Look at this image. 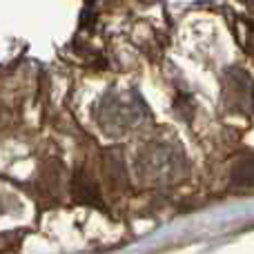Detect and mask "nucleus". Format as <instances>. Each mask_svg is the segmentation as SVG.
Returning <instances> with one entry per match:
<instances>
[{"mask_svg": "<svg viewBox=\"0 0 254 254\" xmlns=\"http://www.w3.org/2000/svg\"><path fill=\"white\" fill-rule=\"evenodd\" d=\"M232 185L239 190L254 188V156L243 158L232 170Z\"/></svg>", "mask_w": 254, "mask_h": 254, "instance_id": "obj_2", "label": "nucleus"}, {"mask_svg": "<svg viewBox=\"0 0 254 254\" xmlns=\"http://www.w3.org/2000/svg\"><path fill=\"white\" fill-rule=\"evenodd\" d=\"M225 105L234 112H246L252 110V83L250 76L241 69H230L225 74Z\"/></svg>", "mask_w": 254, "mask_h": 254, "instance_id": "obj_1", "label": "nucleus"}]
</instances>
